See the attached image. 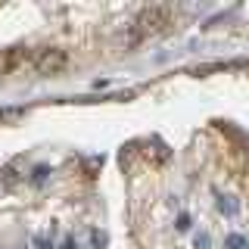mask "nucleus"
Returning <instances> with one entry per match:
<instances>
[{"mask_svg":"<svg viewBox=\"0 0 249 249\" xmlns=\"http://www.w3.org/2000/svg\"><path fill=\"white\" fill-rule=\"evenodd\" d=\"M171 25V6L165 3H153L146 6V10H140V16L134 19V35H131V47L140 44L143 37H153V35H162V31H168Z\"/></svg>","mask_w":249,"mask_h":249,"instance_id":"1","label":"nucleus"},{"mask_svg":"<svg viewBox=\"0 0 249 249\" xmlns=\"http://www.w3.org/2000/svg\"><path fill=\"white\" fill-rule=\"evenodd\" d=\"M218 209H221L224 215H237V202H224L221 199V202H218Z\"/></svg>","mask_w":249,"mask_h":249,"instance_id":"7","label":"nucleus"},{"mask_svg":"<svg viewBox=\"0 0 249 249\" xmlns=\"http://www.w3.org/2000/svg\"><path fill=\"white\" fill-rule=\"evenodd\" d=\"M35 246H37V249H50V243H47L44 237H37V240H35Z\"/></svg>","mask_w":249,"mask_h":249,"instance_id":"12","label":"nucleus"},{"mask_svg":"<svg viewBox=\"0 0 249 249\" xmlns=\"http://www.w3.org/2000/svg\"><path fill=\"white\" fill-rule=\"evenodd\" d=\"M100 165H103V156H93V159H88V175L93 178V171H97Z\"/></svg>","mask_w":249,"mask_h":249,"instance_id":"6","label":"nucleus"},{"mask_svg":"<svg viewBox=\"0 0 249 249\" xmlns=\"http://www.w3.org/2000/svg\"><path fill=\"white\" fill-rule=\"evenodd\" d=\"M187 228H190V215H178V231H187Z\"/></svg>","mask_w":249,"mask_h":249,"instance_id":"9","label":"nucleus"},{"mask_svg":"<svg viewBox=\"0 0 249 249\" xmlns=\"http://www.w3.org/2000/svg\"><path fill=\"white\" fill-rule=\"evenodd\" d=\"M90 240H93V246H97V249H103V246H106V237H103L100 231H93V233H90Z\"/></svg>","mask_w":249,"mask_h":249,"instance_id":"8","label":"nucleus"},{"mask_svg":"<svg viewBox=\"0 0 249 249\" xmlns=\"http://www.w3.org/2000/svg\"><path fill=\"white\" fill-rule=\"evenodd\" d=\"M224 246L228 249H246L249 243H246V237H240V233H231V237L224 240Z\"/></svg>","mask_w":249,"mask_h":249,"instance_id":"4","label":"nucleus"},{"mask_svg":"<svg viewBox=\"0 0 249 249\" xmlns=\"http://www.w3.org/2000/svg\"><path fill=\"white\" fill-rule=\"evenodd\" d=\"M246 168H249V165H246Z\"/></svg>","mask_w":249,"mask_h":249,"instance_id":"14","label":"nucleus"},{"mask_svg":"<svg viewBox=\"0 0 249 249\" xmlns=\"http://www.w3.org/2000/svg\"><path fill=\"white\" fill-rule=\"evenodd\" d=\"M0 75H6V50H0Z\"/></svg>","mask_w":249,"mask_h":249,"instance_id":"11","label":"nucleus"},{"mask_svg":"<svg viewBox=\"0 0 249 249\" xmlns=\"http://www.w3.org/2000/svg\"><path fill=\"white\" fill-rule=\"evenodd\" d=\"M0 181H3L6 187H13L16 181H19V175H16V165H6L3 171H0Z\"/></svg>","mask_w":249,"mask_h":249,"instance_id":"3","label":"nucleus"},{"mask_svg":"<svg viewBox=\"0 0 249 249\" xmlns=\"http://www.w3.org/2000/svg\"><path fill=\"white\" fill-rule=\"evenodd\" d=\"M47 175H50V168H47V165H35V171H31V181H35V184H44Z\"/></svg>","mask_w":249,"mask_h":249,"instance_id":"5","label":"nucleus"},{"mask_svg":"<svg viewBox=\"0 0 249 249\" xmlns=\"http://www.w3.org/2000/svg\"><path fill=\"white\" fill-rule=\"evenodd\" d=\"M69 69V53L62 47H44L35 53V72L44 78H56Z\"/></svg>","mask_w":249,"mask_h":249,"instance_id":"2","label":"nucleus"},{"mask_svg":"<svg viewBox=\"0 0 249 249\" xmlns=\"http://www.w3.org/2000/svg\"><path fill=\"white\" fill-rule=\"evenodd\" d=\"M62 249H75V240H66V243H62Z\"/></svg>","mask_w":249,"mask_h":249,"instance_id":"13","label":"nucleus"},{"mask_svg":"<svg viewBox=\"0 0 249 249\" xmlns=\"http://www.w3.org/2000/svg\"><path fill=\"white\" fill-rule=\"evenodd\" d=\"M196 249H209V233H199L196 237Z\"/></svg>","mask_w":249,"mask_h":249,"instance_id":"10","label":"nucleus"}]
</instances>
